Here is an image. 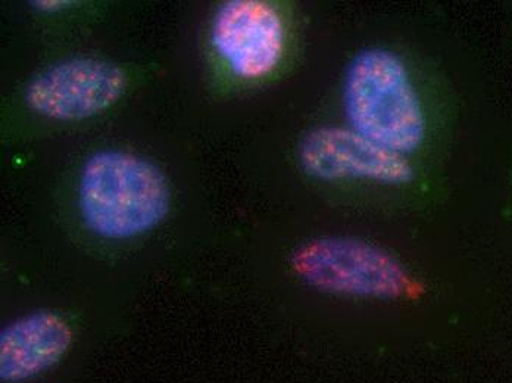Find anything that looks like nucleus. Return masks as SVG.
<instances>
[{
    "instance_id": "nucleus-1",
    "label": "nucleus",
    "mask_w": 512,
    "mask_h": 383,
    "mask_svg": "<svg viewBox=\"0 0 512 383\" xmlns=\"http://www.w3.org/2000/svg\"><path fill=\"white\" fill-rule=\"evenodd\" d=\"M345 126L415 163L440 168L457 102L451 84L420 52L380 40L349 59L342 80Z\"/></svg>"
},
{
    "instance_id": "nucleus-2",
    "label": "nucleus",
    "mask_w": 512,
    "mask_h": 383,
    "mask_svg": "<svg viewBox=\"0 0 512 383\" xmlns=\"http://www.w3.org/2000/svg\"><path fill=\"white\" fill-rule=\"evenodd\" d=\"M298 164L309 179L345 192L359 208L412 210L442 195L440 168L382 148L345 124L305 133L299 140Z\"/></svg>"
},
{
    "instance_id": "nucleus-3",
    "label": "nucleus",
    "mask_w": 512,
    "mask_h": 383,
    "mask_svg": "<svg viewBox=\"0 0 512 383\" xmlns=\"http://www.w3.org/2000/svg\"><path fill=\"white\" fill-rule=\"evenodd\" d=\"M78 207L90 232L112 241L154 229L170 210V189L158 167L121 151H101L84 163Z\"/></svg>"
},
{
    "instance_id": "nucleus-4",
    "label": "nucleus",
    "mask_w": 512,
    "mask_h": 383,
    "mask_svg": "<svg viewBox=\"0 0 512 383\" xmlns=\"http://www.w3.org/2000/svg\"><path fill=\"white\" fill-rule=\"evenodd\" d=\"M211 42L234 79L258 83L282 68L290 45L286 15L267 0H230L212 20Z\"/></svg>"
},
{
    "instance_id": "nucleus-5",
    "label": "nucleus",
    "mask_w": 512,
    "mask_h": 383,
    "mask_svg": "<svg viewBox=\"0 0 512 383\" xmlns=\"http://www.w3.org/2000/svg\"><path fill=\"white\" fill-rule=\"evenodd\" d=\"M293 267L309 285L340 294L392 297L411 286L390 255L349 239L311 242L296 252Z\"/></svg>"
},
{
    "instance_id": "nucleus-6",
    "label": "nucleus",
    "mask_w": 512,
    "mask_h": 383,
    "mask_svg": "<svg viewBox=\"0 0 512 383\" xmlns=\"http://www.w3.org/2000/svg\"><path fill=\"white\" fill-rule=\"evenodd\" d=\"M126 84V74L117 65L99 59H68L31 80L26 102L43 117L83 120L112 107Z\"/></svg>"
},
{
    "instance_id": "nucleus-7",
    "label": "nucleus",
    "mask_w": 512,
    "mask_h": 383,
    "mask_svg": "<svg viewBox=\"0 0 512 383\" xmlns=\"http://www.w3.org/2000/svg\"><path fill=\"white\" fill-rule=\"evenodd\" d=\"M73 330L64 317L36 311L15 320L0 336V376L6 383L36 378L65 356Z\"/></svg>"
},
{
    "instance_id": "nucleus-8",
    "label": "nucleus",
    "mask_w": 512,
    "mask_h": 383,
    "mask_svg": "<svg viewBox=\"0 0 512 383\" xmlns=\"http://www.w3.org/2000/svg\"><path fill=\"white\" fill-rule=\"evenodd\" d=\"M31 5H34V8L40 9V11L53 12L68 8V6L74 5V2H65V0H39V2H33Z\"/></svg>"
},
{
    "instance_id": "nucleus-9",
    "label": "nucleus",
    "mask_w": 512,
    "mask_h": 383,
    "mask_svg": "<svg viewBox=\"0 0 512 383\" xmlns=\"http://www.w3.org/2000/svg\"><path fill=\"white\" fill-rule=\"evenodd\" d=\"M508 204H510V210L512 213V160L510 164V168H508Z\"/></svg>"
}]
</instances>
